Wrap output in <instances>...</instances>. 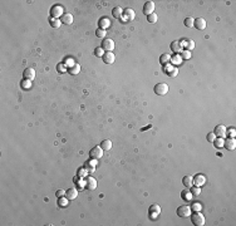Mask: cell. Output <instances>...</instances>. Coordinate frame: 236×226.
Here are the masks:
<instances>
[{"label":"cell","instance_id":"obj_1","mask_svg":"<svg viewBox=\"0 0 236 226\" xmlns=\"http://www.w3.org/2000/svg\"><path fill=\"white\" fill-rule=\"evenodd\" d=\"M191 216V222L195 226H204L205 225V216L200 211H195L193 214L190 215Z\"/></svg>","mask_w":236,"mask_h":226},{"label":"cell","instance_id":"obj_2","mask_svg":"<svg viewBox=\"0 0 236 226\" xmlns=\"http://www.w3.org/2000/svg\"><path fill=\"white\" fill-rule=\"evenodd\" d=\"M168 84L167 83H157L155 85V93L158 94V96H165V94L168 93Z\"/></svg>","mask_w":236,"mask_h":226},{"label":"cell","instance_id":"obj_3","mask_svg":"<svg viewBox=\"0 0 236 226\" xmlns=\"http://www.w3.org/2000/svg\"><path fill=\"white\" fill-rule=\"evenodd\" d=\"M191 212H192L191 207L187 206V205H182L177 209V215L180 217H188L190 215H191Z\"/></svg>","mask_w":236,"mask_h":226},{"label":"cell","instance_id":"obj_4","mask_svg":"<svg viewBox=\"0 0 236 226\" xmlns=\"http://www.w3.org/2000/svg\"><path fill=\"white\" fill-rule=\"evenodd\" d=\"M89 156H90L92 160H98V158H101L102 156H103V150L101 148V146L99 147L98 146L93 147V148L89 151Z\"/></svg>","mask_w":236,"mask_h":226},{"label":"cell","instance_id":"obj_5","mask_svg":"<svg viewBox=\"0 0 236 226\" xmlns=\"http://www.w3.org/2000/svg\"><path fill=\"white\" fill-rule=\"evenodd\" d=\"M63 8L60 6V5H53L52 6V9H50V15H52V18H54V19H58L60 15H63Z\"/></svg>","mask_w":236,"mask_h":226},{"label":"cell","instance_id":"obj_6","mask_svg":"<svg viewBox=\"0 0 236 226\" xmlns=\"http://www.w3.org/2000/svg\"><path fill=\"white\" fill-rule=\"evenodd\" d=\"M115 41H113L112 39H104L103 43H102V48H103V50L106 52H112L113 49H115Z\"/></svg>","mask_w":236,"mask_h":226},{"label":"cell","instance_id":"obj_7","mask_svg":"<svg viewBox=\"0 0 236 226\" xmlns=\"http://www.w3.org/2000/svg\"><path fill=\"white\" fill-rule=\"evenodd\" d=\"M102 59H103V63H106V64H112L116 60V55L112 52H106L103 57H102Z\"/></svg>","mask_w":236,"mask_h":226},{"label":"cell","instance_id":"obj_8","mask_svg":"<svg viewBox=\"0 0 236 226\" xmlns=\"http://www.w3.org/2000/svg\"><path fill=\"white\" fill-rule=\"evenodd\" d=\"M214 133H215L216 136H219V137L224 138V137L226 136V133H227V130H226V127L224 126V124H219V126H216V127H215Z\"/></svg>","mask_w":236,"mask_h":226},{"label":"cell","instance_id":"obj_9","mask_svg":"<svg viewBox=\"0 0 236 226\" xmlns=\"http://www.w3.org/2000/svg\"><path fill=\"white\" fill-rule=\"evenodd\" d=\"M148 212H150V215H151L152 218H155V217H157L158 215L161 214V207H159L158 205H156V203H153V205L150 206V209H148Z\"/></svg>","mask_w":236,"mask_h":226},{"label":"cell","instance_id":"obj_10","mask_svg":"<svg viewBox=\"0 0 236 226\" xmlns=\"http://www.w3.org/2000/svg\"><path fill=\"white\" fill-rule=\"evenodd\" d=\"M193 183H195V186H204L205 183H206V177H205L204 175H201V173H197V175L193 177Z\"/></svg>","mask_w":236,"mask_h":226},{"label":"cell","instance_id":"obj_11","mask_svg":"<svg viewBox=\"0 0 236 226\" xmlns=\"http://www.w3.org/2000/svg\"><path fill=\"white\" fill-rule=\"evenodd\" d=\"M155 10V3L153 1H146L143 5V13L146 15H150Z\"/></svg>","mask_w":236,"mask_h":226},{"label":"cell","instance_id":"obj_12","mask_svg":"<svg viewBox=\"0 0 236 226\" xmlns=\"http://www.w3.org/2000/svg\"><path fill=\"white\" fill-rule=\"evenodd\" d=\"M224 147H225L226 150H229V151L235 150V148H236V141H235V138L229 137L225 142H224Z\"/></svg>","mask_w":236,"mask_h":226},{"label":"cell","instance_id":"obj_13","mask_svg":"<svg viewBox=\"0 0 236 226\" xmlns=\"http://www.w3.org/2000/svg\"><path fill=\"white\" fill-rule=\"evenodd\" d=\"M193 26H196V29H199V30H204L206 28V20L204 18H197L193 21Z\"/></svg>","mask_w":236,"mask_h":226},{"label":"cell","instance_id":"obj_14","mask_svg":"<svg viewBox=\"0 0 236 226\" xmlns=\"http://www.w3.org/2000/svg\"><path fill=\"white\" fill-rule=\"evenodd\" d=\"M170 48L173 53L178 54V53H181V50H182V44H181V41H178V40H173L172 43H171Z\"/></svg>","mask_w":236,"mask_h":226},{"label":"cell","instance_id":"obj_15","mask_svg":"<svg viewBox=\"0 0 236 226\" xmlns=\"http://www.w3.org/2000/svg\"><path fill=\"white\" fill-rule=\"evenodd\" d=\"M123 17H124L126 20L132 21L133 19H135V17H136V13H135V10H133V9H129V8H127V9L123 11Z\"/></svg>","mask_w":236,"mask_h":226},{"label":"cell","instance_id":"obj_16","mask_svg":"<svg viewBox=\"0 0 236 226\" xmlns=\"http://www.w3.org/2000/svg\"><path fill=\"white\" fill-rule=\"evenodd\" d=\"M60 21H62V24H67L69 25L73 23V15H72L70 13H64L62 15V19H60Z\"/></svg>","mask_w":236,"mask_h":226},{"label":"cell","instance_id":"obj_17","mask_svg":"<svg viewBox=\"0 0 236 226\" xmlns=\"http://www.w3.org/2000/svg\"><path fill=\"white\" fill-rule=\"evenodd\" d=\"M23 75H24L25 79L33 81V79L35 78V70H34L33 68H26V69L24 70V73H23Z\"/></svg>","mask_w":236,"mask_h":226},{"label":"cell","instance_id":"obj_18","mask_svg":"<svg viewBox=\"0 0 236 226\" xmlns=\"http://www.w3.org/2000/svg\"><path fill=\"white\" fill-rule=\"evenodd\" d=\"M66 197L68 200H75L78 197V191L75 188H68L66 191Z\"/></svg>","mask_w":236,"mask_h":226},{"label":"cell","instance_id":"obj_19","mask_svg":"<svg viewBox=\"0 0 236 226\" xmlns=\"http://www.w3.org/2000/svg\"><path fill=\"white\" fill-rule=\"evenodd\" d=\"M87 188L88 190H96L97 188V181H96V178L94 177H87Z\"/></svg>","mask_w":236,"mask_h":226},{"label":"cell","instance_id":"obj_20","mask_svg":"<svg viewBox=\"0 0 236 226\" xmlns=\"http://www.w3.org/2000/svg\"><path fill=\"white\" fill-rule=\"evenodd\" d=\"M96 160H92V161H87L86 165H84V168L87 170V171L89 172H93L94 170H96Z\"/></svg>","mask_w":236,"mask_h":226},{"label":"cell","instance_id":"obj_21","mask_svg":"<svg viewBox=\"0 0 236 226\" xmlns=\"http://www.w3.org/2000/svg\"><path fill=\"white\" fill-rule=\"evenodd\" d=\"M182 183L185 185L186 187H191L192 185H193V177L192 176H185L184 178H182Z\"/></svg>","mask_w":236,"mask_h":226},{"label":"cell","instance_id":"obj_22","mask_svg":"<svg viewBox=\"0 0 236 226\" xmlns=\"http://www.w3.org/2000/svg\"><path fill=\"white\" fill-rule=\"evenodd\" d=\"M181 44H182V47H186L187 48V50H192L193 48H195V41L193 40H184V41H181Z\"/></svg>","mask_w":236,"mask_h":226},{"label":"cell","instance_id":"obj_23","mask_svg":"<svg viewBox=\"0 0 236 226\" xmlns=\"http://www.w3.org/2000/svg\"><path fill=\"white\" fill-rule=\"evenodd\" d=\"M112 15L116 19H119V18H122V15H123V10H122L119 6H116V8H113V10H112Z\"/></svg>","mask_w":236,"mask_h":226},{"label":"cell","instance_id":"obj_24","mask_svg":"<svg viewBox=\"0 0 236 226\" xmlns=\"http://www.w3.org/2000/svg\"><path fill=\"white\" fill-rule=\"evenodd\" d=\"M101 148L103 150V151H109V150L112 148V142L109 141V139H104V141H102Z\"/></svg>","mask_w":236,"mask_h":226},{"label":"cell","instance_id":"obj_25","mask_svg":"<svg viewBox=\"0 0 236 226\" xmlns=\"http://www.w3.org/2000/svg\"><path fill=\"white\" fill-rule=\"evenodd\" d=\"M171 62V57L170 54H162L161 57H159V63L162 64V65H167Z\"/></svg>","mask_w":236,"mask_h":226},{"label":"cell","instance_id":"obj_26","mask_svg":"<svg viewBox=\"0 0 236 226\" xmlns=\"http://www.w3.org/2000/svg\"><path fill=\"white\" fill-rule=\"evenodd\" d=\"M192 196L193 195L191 194V191H190V190H184V191L181 192V197L184 198L185 201H190V200L192 198Z\"/></svg>","mask_w":236,"mask_h":226},{"label":"cell","instance_id":"obj_27","mask_svg":"<svg viewBox=\"0 0 236 226\" xmlns=\"http://www.w3.org/2000/svg\"><path fill=\"white\" fill-rule=\"evenodd\" d=\"M111 25V21H109V19L107 18H102L101 20H99V26H101V29H104L106 28H108V26Z\"/></svg>","mask_w":236,"mask_h":226},{"label":"cell","instance_id":"obj_28","mask_svg":"<svg viewBox=\"0 0 236 226\" xmlns=\"http://www.w3.org/2000/svg\"><path fill=\"white\" fill-rule=\"evenodd\" d=\"M68 72H69L70 74H73V75L78 74L79 72H81V65H79V64H74L73 67H70L69 69H68Z\"/></svg>","mask_w":236,"mask_h":226},{"label":"cell","instance_id":"obj_29","mask_svg":"<svg viewBox=\"0 0 236 226\" xmlns=\"http://www.w3.org/2000/svg\"><path fill=\"white\" fill-rule=\"evenodd\" d=\"M20 85H21V88L23 89H29L30 87H32V81H29V79H23L21 83H20Z\"/></svg>","mask_w":236,"mask_h":226},{"label":"cell","instance_id":"obj_30","mask_svg":"<svg viewBox=\"0 0 236 226\" xmlns=\"http://www.w3.org/2000/svg\"><path fill=\"white\" fill-rule=\"evenodd\" d=\"M157 14H155V13H152V14H150V15H147V20H148V23H151V24H155L156 21H157Z\"/></svg>","mask_w":236,"mask_h":226},{"label":"cell","instance_id":"obj_31","mask_svg":"<svg viewBox=\"0 0 236 226\" xmlns=\"http://www.w3.org/2000/svg\"><path fill=\"white\" fill-rule=\"evenodd\" d=\"M60 24H62V21H60L59 19H54V18L50 19V26L52 28H59Z\"/></svg>","mask_w":236,"mask_h":226},{"label":"cell","instance_id":"obj_32","mask_svg":"<svg viewBox=\"0 0 236 226\" xmlns=\"http://www.w3.org/2000/svg\"><path fill=\"white\" fill-rule=\"evenodd\" d=\"M224 138H221V137H219V138H215V141H214V145H215V147L216 148H220V147H224Z\"/></svg>","mask_w":236,"mask_h":226},{"label":"cell","instance_id":"obj_33","mask_svg":"<svg viewBox=\"0 0 236 226\" xmlns=\"http://www.w3.org/2000/svg\"><path fill=\"white\" fill-rule=\"evenodd\" d=\"M193 21H195V19L191 18V17H188V18L185 19L184 24H185V26H187V28H191V26H193Z\"/></svg>","mask_w":236,"mask_h":226},{"label":"cell","instance_id":"obj_34","mask_svg":"<svg viewBox=\"0 0 236 226\" xmlns=\"http://www.w3.org/2000/svg\"><path fill=\"white\" fill-rule=\"evenodd\" d=\"M171 62H172L175 65H177V64H181V62H182V58H181V55H178V54H176V55H173L172 58H171Z\"/></svg>","mask_w":236,"mask_h":226},{"label":"cell","instance_id":"obj_35","mask_svg":"<svg viewBox=\"0 0 236 226\" xmlns=\"http://www.w3.org/2000/svg\"><path fill=\"white\" fill-rule=\"evenodd\" d=\"M190 191H191V194L195 195V196H199L201 194V188L199 186H191V190Z\"/></svg>","mask_w":236,"mask_h":226},{"label":"cell","instance_id":"obj_36","mask_svg":"<svg viewBox=\"0 0 236 226\" xmlns=\"http://www.w3.org/2000/svg\"><path fill=\"white\" fill-rule=\"evenodd\" d=\"M68 200L67 197H59V200H58V203H59V206H62V207H66L67 205H68Z\"/></svg>","mask_w":236,"mask_h":226},{"label":"cell","instance_id":"obj_37","mask_svg":"<svg viewBox=\"0 0 236 226\" xmlns=\"http://www.w3.org/2000/svg\"><path fill=\"white\" fill-rule=\"evenodd\" d=\"M103 54H104V50H103V48H96L94 49V55L96 57H103Z\"/></svg>","mask_w":236,"mask_h":226},{"label":"cell","instance_id":"obj_38","mask_svg":"<svg viewBox=\"0 0 236 226\" xmlns=\"http://www.w3.org/2000/svg\"><path fill=\"white\" fill-rule=\"evenodd\" d=\"M201 209H202V206H201L200 202H195L191 206V210H193V211H201Z\"/></svg>","mask_w":236,"mask_h":226},{"label":"cell","instance_id":"obj_39","mask_svg":"<svg viewBox=\"0 0 236 226\" xmlns=\"http://www.w3.org/2000/svg\"><path fill=\"white\" fill-rule=\"evenodd\" d=\"M106 34H107V33H106V30L104 29H97V32H96V35L98 37V38H103V37H106Z\"/></svg>","mask_w":236,"mask_h":226},{"label":"cell","instance_id":"obj_40","mask_svg":"<svg viewBox=\"0 0 236 226\" xmlns=\"http://www.w3.org/2000/svg\"><path fill=\"white\" fill-rule=\"evenodd\" d=\"M181 58H184V59H190L191 58V53H190V50L181 52Z\"/></svg>","mask_w":236,"mask_h":226},{"label":"cell","instance_id":"obj_41","mask_svg":"<svg viewBox=\"0 0 236 226\" xmlns=\"http://www.w3.org/2000/svg\"><path fill=\"white\" fill-rule=\"evenodd\" d=\"M177 73H178L177 68H171V70H170V72H168V73H167V74H168L170 77H176V75H177Z\"/></svg>","mask_w":236,"mask_h":226},{"label":"cell","instance_id":"obj_42","mask_svg":"<svg viewBox=\"0 0 236 226\" xmlns=\"http://www.w3.org/2000/svg\"><path fill=\"white\" fill-rule=\"evenodd\" d=\"M206 138H207V141H208V142H214V141H215V138H216V134L214 133V132H212V133H208V134H207V137H206Z\"/></svg>","mask_w":236,"mask_h":226},{"label":"cell","instance_id":"obj_43","mask_svg":"<svg viewBox=\"0 0 236 226\" xmlns=\"http://www.w3.org/2000/svg\"><path fill=\"white\" fill-rule=\"evenodd\" d=\"M86 175H87V170H86L84 167L78 170V176H79V177H84Z\"/></svg>","mask_w":236,"mask_h":226},{"label":"cell","instance_id":"obj_44","mask_svg":"<svg viewBox=\"0 0 236 226\" xmlns=\"http://www.w3.org/2000/svg\"><path fill=\"white\" fill-rule=\"evenodd\" d=\"M55 195H57V197H63V196H66V191L64 190H58L55 192Z\"/></svg>","mask_w":236,"mask_h":226},{"label":"cell","instance_id":"obj_45","mask_svg":"<svg viewBox=\"0 0 236 226\" xmlns=\"http://www.w3.org/2000/svg\"><path fill=\"white\" fill-rule=\"evenodd\" d=\"M235 134H236L235 128H230V130H229V136H230L231 138H234V137H235Z\"/></svg>","mask_w":236,"mask_h":226},{"label":"cell","instance_id":"obj_46","mask_svg":"<svg viewBox=\"0 0 236 226\" xmlns=\"http://www.w3.org/2000/svg\"><path fill=\"white\" fill-rule=\"evenodd\" d=\"M58 70H60V72L63 73V72H66V67H64V65H59V67H58Z\"/></svg>","mask_w":236,"mask_h":226}]
</instances>
